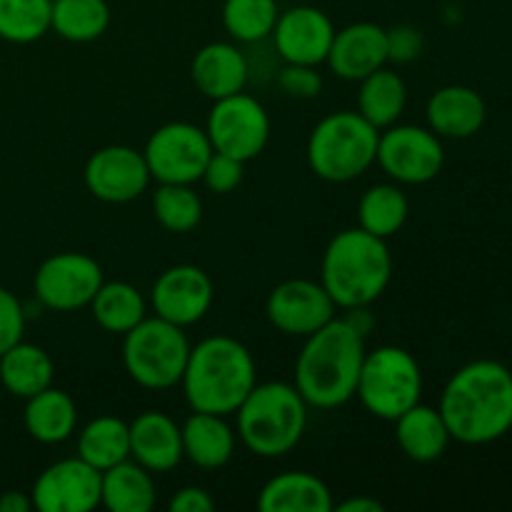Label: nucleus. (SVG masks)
<instances>
[{
  "label": "nucleus",
  "instance_id": "f257e3e1",
  "mask_svg": "<svg viewBox=\"0 0 512 512\" xmlns=\"http://www.w3.org/2000/svg\"><path fill=\"white\" fill-rule=\"evenodd\" d=\"M438 410L458 443H495L512 430V373L498 360L468 363L448 380Z\"/></svg>",
  "mask_w": 512,
  "mask_h": 512
},
{
  "label": "nucleus",
  "instance_id": "f03ea898",
  "mask_svg": "<svg viewBox=\"0 0 512 512\" xmlns=\"http://www.w3.org/2000/svg\"><path fill=\"white\" fill-rule=\"evenodd\" d=\"M363 360V330L350 320L333 318L305 340L295 360V388L313 408H340L355 398Z\"/></svg>",
  "mask_w": 512,
  "mask_h": 512
},
{
  "label": "nucleus",
  "instance_id": "7ed1b4c3",
  "mask_svg": "<svg viewBox=\"0 0 512 512\" xmlns=\"http://www.w3.org/2000/svg\"><path fill=\"white\" fill-rule=\"evenodd\" d=\"M185 400L198 413L230 415L255 388V360L240 340L213 335L190 348L183 373Z\"/></svg>",
  "mask_w": 512,
  "mask_h": 512
},
{
  "label": "nucleus",
  "instance_id": "20e7f679",
  "mask_svg": "<svg viewBox=\"0 0 512 512\" xmlns=\"http://www.w3.org/2000/svg\"><path fill=\"white\" fill-rule=\"evenodd\" d=\"M393 278L388 243L363 228H350L328 243L320 268V285L335 308L360 310L375 303Z\"/></svg>",
  "mask_w": 512,
  "mask_h": 512
},
{
  "label": "nucleus",
  "instance_id": "39448f33",
  "mask_svg": "<svg viewBox=\"0 0 512 512\" xmlns=\"http://www.w3.org/2000/svg\"><path fill=\"white\" fill-rule=\"evenodd\" d=\"M238 433L245 448L258 458H280L303 440L308 425V403L295 385H255L235 410Z\"/></svg>",
  "mask_w": 512,
  "mask_h": 512
},
{
  "label": "nucleus",
  "instance_id": "423d86ee",
  "mask_svg": "<svg viewBox=\"0 0 512 512\" xmlns=\"http://www.w3.org/2000/svg\"><path fill=\"white\" fill-rule=\"evenodd\" d=\"M380 130L360 113L340 110L313 128L308 140V165L328 183H350L360 178L378 155Z\"/></svg>",
  "mask_w": 512,
  "mask_h": 512
},
{
  "label": "nucleus",
  "instance_id": "0eeeda50",
  "mask_svg": "<svg viewBox=\"0 0 512 512\" xmlns=\"http://www.w3.org/2000/svg\"><path fill=\"white\" fill-rule=\"evenodd\" d=\"M190 343L183 328L163 318H143L123 340V365L130 380L148 390H168L183 380Z\"/></svg>",
  "mask_w": 512,
  "mask_h": 512
},
{
  "label": "nucleus",
  "instance_id": "6e6552de",
  "mask_svg": "<svg viewBox=\"0 0 512 512\" xmlns=\"http://www.w3.org/2000/svg\"><path fill=\"white\" fill-rule=\"evenodd\" d=\"M355 395L363 408L380 420H395L420 403L423 395V373L413 355L398 345L365 353Z\"/></svg>",
  "mask_w": 512,
  "mask_h": 512
},
{
  "label": "nucleus",
  "instance_id": "1a4fd4ad",
  "mask_svg": "<svg viewBox=\"0 0 512 512\" xmlns=\"http://www.w3.org/2000/svg\"><path fill=\"white\" fill-rule=\"evenodd\" d=\"M150 178L158 183L193 185L203 180L213 155L208 133L193 123H168L155 130L143 150Z\"/></svg>",
  "mask_w": 512,
  "mask_h": 512
},
{
  "label": "nucleus",
  "instance_id": "9d476101",
  "mask_svg": "<svg viewBox=\"0 0 512 512\" xmlns=\"http://www.w3.org/2000/svg\"><path fill=\"white\" fill-rule=\"evenodd\" d=\"M210 145L215 153L248 163L258 158L270 140V118L263 105L245 93L215 100L208 115Z\"/></svg>",
  "mask_w": 512,
  "mask_h": 512
},
{
  "label": "nucleus",
  "instance_id": "9b49d317",
  "mask_svg": "<svg viewBox=\"0 0 512 512\" xmlns=\"http://www.w3.org/2000/svg\"><path fill=\"white\" fill-rule=\"evenodd\" d=\"M375 163L405 185H423L438 178L445 163L440 135L418 125H390L378 140Z\"/></svg>",
  "mask_w": 512,
  "mask_h": 512
},
{
  "label": "nucleus",
  "instance_id": "f8f14e48",
  "mask_svg": "<svg viewBox=\"0 0 512 512\" xmlns=\"http://www.w3.org/2000/svg\"><path fill=\"white\" fill-rule=\"evenodd\" d=\"M103 283L98 260L85 253H58L40 263L33 288L45 308L70 313L90 305Z\"/></svg>",
  "mask_w": 512,
  "mask_h": 512
},
{
  "label": "nucleus",
  "instance_id": "ddd939ff",
  "mask_svg": "<svg viewBox=\"0 0 512 512\" xmlns=\"http://www.w3.org/2000/svg\"><path fill=\"white\" fill-rule=\"evenodd\" d=\"M85 188L103 203H130L140 198L150 183L145 155L128 145H108L85 163Z\"/></svg>",
  "mask_w": 512,
  "mask_h": 512
},
{
  "label": "nucleus",
  "instance_id": "4468645a",
  "mask_svg": "<svg viewBox=\"0 0 512 512\" xmlns=\"http://www.w3.org/2000/svg\"><path fill=\"white\" fill-rule=\"evenodd\" d=\"M30 498L40 512H90L100 505V470L80 458L60 460L38 475Z\"/></svg>",
  "mask_w": 512,
  "mask_h": 512
},
{
  "label": "nucleus",
  "instance_id": "2eb2a0df",
  "mask_svg": "<svg viewBox=\"0 0 512 512\" xmlns=\"http://www.w3.org/2000/svg\"><path fill=\"white\" fill-rule=\"evenodd\" d=\"M265 313L280 333L308 338L335 318V303L320 283L295 278L273 288Z\"/></svg>",
  "mask_w": 512,
  "mask_h": 512
},
{
  "label": "nucleus",
  "instance_id": "dca6fc26",
  "mask_svg": "<svg viewBox=\"0 0 512 512\" xmlns=\"http://www.w3.org/2000/svg\"><path fill=\"white\" fill-rule=\"evenodd\" d=\"M213 298V280L198 265H173L160 273L150 293L155 315L180 328L200 323L213 308Z\"/></svg>",
  "mask_w": 512,
  "mask_h": 512
},
{
  "label": "nucleus",
  "instance_id": "f3484780",
  "mask_svg": "<svg viewBox=\"0 0 512 512\" xmlns=\"http://www.w3.org/2000/svg\"><path fill=\"white\" fill-rule=\"evenodd\" d=\"M275 48L285 63L295 65H315L325 63L333 45L335 28L333 20L318 8L298 5L278 15V23L273 28Z\"/></svg>",
  "mask_w": 512,
  "mask_h": 512
},
{
  "label": "nucleus",
  "instance_id": "a211bd4d",
  "mask_svg": "<svg viewBox=\"0 0 512 512\" xmlns=\"http://www.w3.org/2000/svg\"><path fill=\"white\" fill-rule=\"evenodd\" d=\"M325 63L343 80H363L388 63V30L375 23H353L338 30Z\"/></svg>",
  "mask_w": 512,
  "mask_h": 512
},
{
  "label": "nucleus",
  "instance_id": "6ab92c4d",
  "mask_svg": "<svg viewBox=\"0 0 512 512\" xmlns=\"http://www.w3.org/2000/svg\"><path fill=\"white\" fill-rule=\"evenodd\" d=\"M130 455L150 473H170L183 455V433L170 415L148 410L130 423Z\"/></svg>",
  "mask_w": 512,
  "mask_h": 512
},
{
  "label": "nucleus",
  "instance_id": "aec40b11",
  "mask_svg": "<svg viewBox=\"0 0 512 512\" xmlns=\"http://www.w3.org/2000/svg\"><path fill=\"white\" fill-rule=\"evenodd\" d=\"M485 118V100L468 85H448L428 100L430 130L440 138H473L485 125Z\"/></svg>",
  "mask_w": 512,
  "mask_h": 512
},
{
  "label": "nucleus",
  "instance_id": "412c9836",
  "mask_svg": "<svg viewBox=\"0 0 512 512\" xmlns=\"http://www.w3.org/2000/svg\"><path fill=\"white\" fill-rule=\"evenodd\" d=\"M190 75L205 98L223 100L243 93L248 83V60L235 45L208 43L195 53Z\"/></svg>",
  "mask_w": 512,
  "mask_h": 512
},
{
  "label": "nucleus",
  "instance_id": "4be33fe9",
  "mask_svg": "<svg viewBox=\"0 0 512 512\" xmlns=\"http://www.w3.org/2000/svg\"><path fill=\"white\" fill-rule=\"evenodd\" d=\"M180 433H183V455L198 468L218 470L233 458L235 435L233 428L225 423V415L193 410Z\"/></svg>",
  "mask_w": 512,
  "mask_h": 512
},
{
  "label": "nucleus",
  "instance_id": "5701e85b",
  "mask_svg": "<svg viewBox=\"0 0 512 512\" xmlns=\"http://www.w3.org/2000/svg\"><path fill=\"white\" fill-rule=\"evenodd\" d=\"M258 508L263 512H330L333 495L328 485L315 475L295 473L275 475L260 490Z\"/></svg>",
  "mask_w": 512,
  "mask_h": 512
},
{
  "label": "nucleus",
  "instance_id": "b1692460",
  "mask_svg": "<svg viewBox=\"0 0 512 512\" xmlns=\"http://www.w3.org/2000/svg\"><path fill=\"white\" fill-rule=\"evenodd\" d=\"M395 440L410 460L433 463V460L443 458L453 438H450L440 410L418 403L395 420Z\"/></svg>",
  "mask_w": 512,
  "mask_h": 512
},
{
  "label": "nucleus",
  "instance_id": "393cba45",
  "mask_svg": "<svg viewBox=\"0 0 512 512\" xmlns=\"http://www.w3.org/2000/svg\"><path fill=\"white\" fill-rule=\"evenodd\" d=\"M155 500L158 488L143 465L123 460L100 473V505L110 512H150Z\"/></svg>",
  "mask_w": 512,
  "mask_h": 512
},
{
  "label": "nucleus",
  "instance_id": "a878e982",
  "mask_svg": "<svg viewBox=\"0 0 512 512\" xmlns=\"http://www.w3.org/2000/svg\"><path fill=\"white\" fill-rule=\"evenodd\" d=\"M78 425V408L73 398L58 388H45L28 398L25 405V430L43 445L65 443Z\"/></svg>",
  "mask_w": 512,
  "mask_h": 512
},
{
  "label": "nucleus",
  "instance_id": "bb28decb",
  "mask_svg": "<svg viewBox=\"0 0 512 512\" xmlns=\"http://www.w3.org/2000/svg\"><path fill=\"white\" fill-rule=\"evenodd\" d=\"M55 365L40 345L15 343L0 355V383L15 398H33L40 390L53 385Z\"/></svg>",
  "mask_w": 512,
  "mask_h": 512
},
{
  "label": "nucleus",
  "instance_id": "cd10ccee",
  "mask_svg": "<svg viewBox=\"0 0 512 512\" xmlns=\"http://www.w3.org/2000/svg\"><path fill=\"white\" fill-rule=\"evenodd\" d=\"M408 103V88L395 70L378 68L360 80L358 113L378 130L390 128L403 115Z\"/></svg>",
  "mask_w": 512,
  "mask_h": 512
},
{
  "label": "nucleus",
  "instance_id": "c85d7f7f",
  "mask_svg": "<svg viewBox=\"0 0 512 512\" xmlns=\"http://www.w3.org/2000/svg\"><path fill=\"white\" fill-rule=\"evenodd\" d=\"M78 458L95 470H108L130 458V425L113 415L95 418L78 438Z\"/></svg>",
  "mask_w": 512,
  "mask_h": 512
},
{
  "label": "nucleus",
  "instance_id": "c756f323",
  "mask_svg": "<svg viewBox=\"0 0 512 512\" xmlns=\"http://www.w3.org/2000/svg\"><path fill=\"white\" fill-rule=\"evenodd\" d=\"M110 25V8L105 0H53L50 30L70 43L98 40Z\"/></svg>",
  "mask_w": 512,
  "mask_h": 512
},
{
  "label": "nucleus",
  "instance_id": "7c9ffc66",
  "mask_svg": "<svg viewBox=\"0 0 512 512\" xmlns=\"http://www.w3.org/2000/svg\"><path fill=\"white\" fill-rule=\"evenodd\" d=\"M95 323L108 333L125 335L145 318V300L130 283H103L90 300Z\"/></svg>",
  "mask_w": 512,
  "mask_h": 512
},
{
  "label": "nucleus",
  "instance_id": "2f4dec72",
  "mask_svg": "<svg viewBox=\"0 0 512 512\" xmlns=\"http://www.w3.org/2000/svg\"><path fill=\"white\" fill-rule=\"evenodd\" d=\"M410 213L408 198L398 185H373L358 203L360 228L388 240L405 225Z\"/></svg>",
  "mask_w": 512,
  "mask_h": 512
},
{
  "label": "nucleus",
  "instance_id": "473e14b6",
  "mask_svg": "<svg viewBox=\"0 0 512 512\" xmlns=\"http://www.w3.org/2000/svg\"><path fill=\"white\" fill-rule=\"evenodd\" d=\"M53 0H0V38L8 43H35L50 30Z\"/></svg>",
  "mask_w": 512,
  "mask_h": 512
},
{
  "label": "nucleus",
  "instance_id": "72a5a7b5",
  "mask_svg": "<svg viewBox=\"0 0 512 512\" xmlns=\"http://www.w3.org/2000/svg\"><path fill=\"white\" fill-rule=\"evenodd\" d=\"M153 213L155 220L163 225L168 233H190L203 220V203L198 193L190 185L160 183L153 195Z\"/></svg>",
  "mask_w": 512,
  "mask_h": 512
},
{
  "label": "nucleus",
  "instance_id": "f704fd0d",
  "mask_svg": "<svg viewBox=\"0 0 512 512\" xmlns=\"http://www.w3.org/2000/svg\"><path fill=\"white\" fill-rule=\"evenodd\" d=\"M278 15L275 0H225L223 5L225 30L240 43H258L273 35Z\"/></svg>",
  "mask_w": 512,
  "mask_h": 512
},
{
  "label": "nucleus",
  "instance_id": "c9c22d12",
  "mask_svg": "<svg viewBox=\"0 0 512 512\" xmlns=\"http://www.w3.org/2000/svg\"><path fill=\"white\" fill-rule=\"evenodd\" d=\"M278 85L285 95L298 100H310L318 98L320 90H323V78L315 70V65H295L285 63V68L280 70Z\"/></svg>",
  "mask_w": 512,
  "mask_h": 512
},
{
  "label": "nucleus",
  "instance_id": "e433bc0d",
  "mask_svg": "<svg viewBox=\"0 0 512 512\" xmlns=\"http://www.w3.org/2000/svg\"><path fill=\"white\" fill-rule=\"evenodd\" d=\"M243 165L245 163H240V160L230 158V155H223V153H215L213 150V155H210L203 173L205 185L218 195L233 193V190L243 183Z\"/></svg>",
  "mask_w": 512,
  "mask_h": 512
},
{
  "label": "nucleus",
  "instance_id": "4c0bfd02",
  "mask_svg": "<svg viewBox=\"0 0 512 512\" xmlns=\"http://www.w3.org/2000/svg\"><path fill=\"white\" fill-rule=\"evenodd\" d=\"M25 313L20 300L10 290L0 288V355L23 340Z\"/></svg>",
  "mask_w": 512,
  "mask_h": 512
},
{
  "label": "nucleus",
  "instance_id": "58836bf2",
  "mask_svg": "<svg viewBox=\"0 0 512 512\" xmlns=\"http://www.w3.org/2000/svg\"><path fill=\"white\" fill-rule=\"evenodd\" d=\"M423 53V35L413 25H398L388 30V60L410 63Z\"/></svg>",
  "mask_w": 512,
  "mask_h": 512
},
{
  "label": "nucleus",
  "instance_id": "ea45409f",
  "mask_svg": "<svg viewBox=\"0 0 512 512\" xmlns=\"http://www.w3.org/2000/svg\"><path fill=\"white\" fill-rule=\"evenodd\" d=\"M173 512H210L215 510V500L203 488H183L170 500Z\"/></svg>",
  "mask_w": 512,
  "mask_h": 512
},
{
  "label": "nucleus",
  "instance_id": "a19ab883",
  "mask_svg": "<svg viewBox=\"0 0 512 512\" xmlns=\"http://www.w3.org/2000/svg\"><path fill=\"white\" fill-rule=\"evenodd\" d=\"M338 512H383L385 505L380 500L368 498V495H360V498H348L340 505H333Z\"/></svg>",
  "mask_w": 512,
  "mask_h": 512
},
{
  "label": "nucleus",
  "instance_id": "79ce46f5",
  "mask_svg": "<svg viewBox=\"0 0 512 512\" xmlns=\"http://www.w3.org/2000/svg\"><path fill=\"white\" fill-rule=\"evenodd\" d=\"M33 508V498H25L23 493L0 495V512H28Z\"/></svg>",
  "mask_w": 512,
  "mask_h": 512
}]
</instances>
